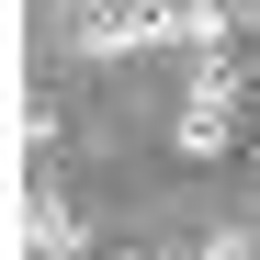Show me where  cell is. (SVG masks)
<instances>
[{"label": "cell", "mask_w": 260, "mask_h": 260, "mask_svg": "<svg viewBox=\"0 0 260 260\" xmlns=\"http://www.w3.org/2000/svg\"><path fill=\"white\" fill-rule=\"evenodd\" d=\"M238 68L226 57H204V79H192V91H181V124H170V147H181V158H226L238 147Z\"/></svg>", "instance_id": "1"}, {"label": "cell", "mask_w": 260, "mask_h": 260, "mask_svg": "<svg viewBox=\"0 0 260 260\" xmlns=\"http://www.w3.org/2000/svg\"><path fill=\"white\" fill-rule=\"evenodd\" d=\"M170 34V0H91L79 12V57H136Z\"/></svg>", "instance_id": "2"}, {"label": "cell", "mask_w": 260, "mask_h": 260, "mask_svg": "<svg viewBox=\"0 0 260 260\" xmlns=\"http://www.w3.org/2000/svg\"><path fill=\"white\" fill-rule=\"evenodd\" d=\"M23 260H79V215L57 192H23Z\"/></svg>", "instance_id": "3"}, {"label": "cell", "mask_w": 260, "mask_h": 260, "mask_svg": "<svg viewBox=\"0 0 260 260\" xmlns=\"http://www.w3.org/2000/svg\"><path fill=\"white\" fill-rule=\"evenodd\" d=\"M226 0H170V34H158V46H192V57H215V46H226Z\"/></svg>", "instance_id": "4"}]
</instances>
